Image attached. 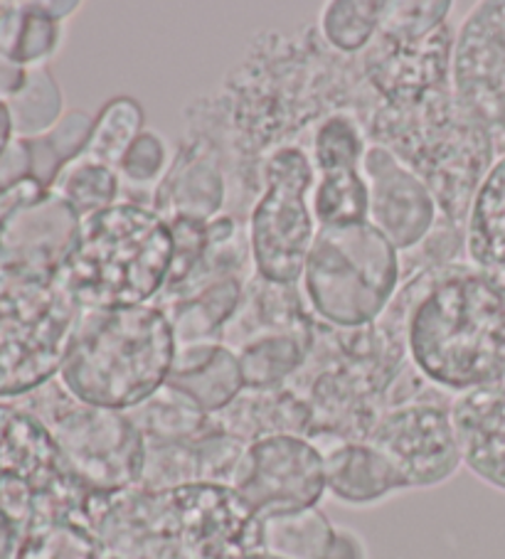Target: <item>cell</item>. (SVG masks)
<instances>
[{
	"mask_svg": "<svg viewBox=\"0 0 505 559\" xmlns=\"http://www.w3.org/2000/svg\"><path fill=\"white\" fill-rule=\"evenodd\" d=\"M365 80L357 57L336 52L318 25L298 33L261 31L215 92L186 104L183 136L215 146L237 195L235 217L247 222L261 192V166L286 146H304L320 121L355 114Z\"/></svg>",
	"mask_w": 505,
	"mask_h": 559,
	"instance_id": "cell-2",
	"label": "cell"
},
{
	"mask_svg": "<svg viewBox=\"0 0 505 559\" xmlns=\"http://www.w3.org/2000/svg\"><path fill=\"white\" fill-rule=\"evenodd\" d=\"M13 141H15V133L11 123V111H8L5 102H0V160H3Z\"/></svg>",
	"mask_w": 505,
	"mask_h": 559,
	"instance_id": "cell-41",
	"label": "cell"
},
{
	"mask_svg": "<svg viewBox=\"0 0 505 559\" xmlns=\"http://www.w3.org/2000/svg\"><path fill=\"white\" fill-rule=\"evenodd\" d=\"M249 443L220 431L215 424L196 439L145 443L141 488L168 490L192 484L232 486Z\"/></svg>",
	"mask_w": 505,
	"mask_h": 559,
	"instance_id": "cell-20",
	"label": "cell"
},
{
	"mask_svg": "<svg viewBox=\"0 0 505 559\" xmlns=\"http://www.w3.org/2000/svg\"><path fill=\"white\" fill-rule=\"evenodd\" d=\"M466 262L505 288V153L495 158L466 227Z\"/></svg>",
	"mask_w": 505,
	"mask_h": 559,
	"instance_id": "cell-27",
	"label": "cell"
},
{
	"mask_svg": "<svg viewBox=\"0 0 505 559\" xmlns=\"http://www.w3.org/2000/svg\"><path fill=\"white\" fill-rule=\"evenodd\" d=\"M106 552L99 539L80 520L33 513L17 559H104Z\"/></svg>",
	"mask_w": 505,
	"mask_h": 559,
	"instance_id": "cell-31",
	"label": "cell"
},
{
	"mask_svg": "<svg viewBox=\"0 0 505 559\" xmlns=\"http://www.w3.org/2000/svg\"><path fill=\"white\" fill-rule=\"evenodd\" d=\"M80 313L55 282L0 276V400H23L60 378Z\"/></svg>",
	"mask_w": 505,
	"mask_h": 559,
	"instance_id": "cell-9",
	"label": "cell"
},
{
	"mask_svg": "<svg viewBox=\"0 0 505 559\" xmlns=\"http://www.w3.org/2000/svg\"><path fill=\"white\" fill-rule=\"evenodd\" d=\"M414 298V278L404 276L390 308L363 328L316 325L308 358L286 388L310 409L308 441L320 454L338 443L367 441L390 407L400 374L410 368L407 313Z\"/></svg>",
	"mask_w": 505,
	"mask_h": 559,
	"instance_id": "cell-3",
	"label": "cell"
},
{
	"mask_svg": "<svg viewBox=\"0 0 505 559\" xmlns=\"http://www.w3.org/2000/svg\"><path fill=\"white\" fill-rule=\"evenodd\" d=\"M35 513V488L17 476H0V559H17Z\"/></svg>",
	"mask_w": 505,
	"mask_h": 559,
	"instance_id": "cell-38",
	"label": "cell"
},
{
	"mask_svg": "<svg viewBox=\"0 0 505 559\" xmlns=\"http://www.w3.org/2000/svg\"><path fill=\"white\" fill-rule=\"evenodd\" d=\"M82 217L33 176L0 192V276L52 282Z\"/></svg>",
	"mask_w": 505,
	"mask_h": 559,
	"instance_id": "cell-12",
	"label": "cell"
},
{
	"mask_svg": "<svg viewBox=\"0 0 505 559\" xmlns=\"http://www.w3.org/2000/svg\"><path fill=\"white\" fill-rule=\"evenodd\" d=\"M451 90L481 127L505 136V0L475 3L456 27Z\"/></svg>",
	"mask_w": 505,
	"mask_h": 559,
	"instance_id": "cell-14",
	"label": "cell"
},
{
	"mask_svg": "<svg viewBox=\"0 0 505 559\" xmlns=\"http://www.w3.org/2000/svg\"><path fill=\"white\" fill-rule=\"evenodd\" d=\"M338 527L320 508L265 520V552L284 559H326Z\"/></svg>",
	"mask_w": 505,
	"mask_h": 559,
	"instance_id": "cell-32",
	"label": "cell"
},
{
	"mask_svg": "<svg viewBox=\"0 0 505 559\" xmlns=\"http://www.w3.org/2000/svg\"><path fill=\"white\" fill-rule=\"evenodd\" d=\"M314 341L298 335H269L235 350L245 384L249 390H271L286 384L304 368Z\"/></svg>",
	"mask_w": 505,
	"mask_h": 559,
	"instance_id": "cell-30",
	"label": "cell"
},
{
	"mask_svg": "<svg viewBox=\"0 0 505 559\" xmlns=\"http://www.w3.org/2000/svg\"><path fill=\"white\" fill-rule=\"evenodd\" d=\"M168 384L186 392L208 414H218L247 388L237 355L222 343L178 345Z\"/></svg>",
	"mask_w": 505,
	"mask_h": 559,
	"instance_id": "cell-26",
	"label": "cell"
},
{
	"mask_svg": "<svg viewBox=\"0 0 505 559\" xmlns=\"http://www.w3.org/2000/svg\"><path fill=\"white\" fill-rule=\"evenodd\" d=\"M326 490L338 503L375 506L400 490H407L404 478L380 451L367 441L338 443L324 451Z\"/></svg>",
	"mask_w": 505,
	"mask_h": 559,
	"instance_id": "cell-24",
	"label": "cell"
},
{
	"mask_svg": "<svg viewBox=\"0 0 505 559\" xmlns=\"http://www.w3.org/2000/svg\"><path fill=\"white\" fill-rule=\"evenodd\" d=\"M188 559H251L265 552V520L232 486L165 490Z\"/></svg>",
	"mask_w": 505,
	"mask_h": 559,
	"instance_id": "cell-15",
	"label": "cell"
},
{
	"mask_svg": "<svg viewBox=\"0 0 505 559\" xmlns=\"http://www.w3.org/2000/svg\"><path fill=\"white\" fill-rule=\"evenodd\" d=\"M247 278L235 276L218 282L180 301L161 306L171 318L178 345L220 343V335L235 316Z\"/></svg>",
	"mask_w": 505,
	"mask_h": 559,
	"instance_id": "cell-28",
	"label": "cell"
},
{
	"mask_svg": "<svg viewBox=\"0 0 505 559\" xmlns=\"http://www.w3.org/2000/svg\"><path fill=\"white\" fill-rule=\"evenodd\" d=\"M15 402L45 424L64 468L84 486L114 493L141 484L145 439L126 412L74 400L60 380Z\"/></svg>",
	"mask_w": 505,
	"mask_h": 559,
	"instance_id": "cell-8",
	"label": "cell"
},
{
	"mask_svg": "<svg viewBox=\"0 0 505 559\" xmlns=\"http://www.w3.org/2000/svg\"><path fill=\"white\" fill-rule=\"evenodd\" d=\"M80 3H0V57L23 70L45 67L62 43V21Z\"/></svg>",
	"mask_w": 505,
	"mask_h": 559,
	"instance_id": "cell-25",
	"label": "cell"
},
{
	"mask_svg": "<svg viewBox=\"0 0 505 559\" xmlns=\"http://www.w3.org/2000/svg\"><path fill=\"white\" fill-rule=\"evenodd\" d=\"M251 559H284V557H277V555H271V552H261V555L251 557Z\"/></svg>",
	"mask_w": 505,
	"mask_h": 559,
	"instance_id": "cell-42",
	"label": "cell"
},
{
	"mask_svg": "<svg viewBox=\"0 0 505 559\" xmlns=\"http://www.w3.org/2000/svg\"><path fill=\"white\" fill-rule=\"evenodd\" d=\"M92 129L94 117L86 111H70L45 136L23 139L31 153V176L50 190L60 170L82 156L92 139Z\"/></svg>",
	"mask_w": 505,
	"mask_h": 559,
	"instance_id": "cell-33",
	"label": "cell"
},
{
	"mask_svg": "<svg viewBox=\"0 0 505 559\" xmlns=\"http://www.w3.org/2000/svg\"><path fill=\"white\" fill-rule=\"evenodd\" d=\"M451 407L454 394L430 382L414 397L392 404L367 437V443L404 478L407 488L442 486L463 466Z\"/></svg>",
	"mask_w": 505,
	"mask_h": 559,
	"instance_id": "cell-11",
	"label": "cell"
},
{
	"mask_svg": "<svg viewBox=\"0 0 505 559\" xmlns=\"http://www.w3.org/2000/svg\"><path fill=\"white\" fill-rule=\"evenodd\" d=\"M449 0H392L357 55L365 92L353 119L432 190L446 235L466 239L473 200L495 163V136L451 90Z\"/></svg>",
	"mask_w": 505,
	"mask_h": 559,
	"instance_id": "cell-1",
	"label": "cell"
},
{
	"mask_svg": "<svg viewBox=\"0 0 505 559\" xmlns=\"http://www.w3.org/2000/svg\"><path fill=\"white\" fill-rule=\"evenodd\" d=\"M326 559H367V547L363 543V537L353 533V530L338 527L333 547Z\"/></svg>",
	"mask_w": 505,
	"mask_h": 559,
	"instance_id": "cell-40",
	"label": "cell"
},
{
	"mask_svg": "<svg viewBox=\"0 0 505 559\" xmlns=\"http://www.w3.org/2000/svg\"><path fill=\"white\" fill-rule=\"evenodd\" d=\"M314 186V163L301 146L271 153L261 166V192L247 217V237L251 269L271 284L294 286L304 276L318 227L308 205Z\"/></svg>",
	"mask_w": 505,
	"mask_h": 559,
	"instance_id": "cell-10",
	"label": "cell"
},
{
	"mask_svg": "<svg viewBox=\"0 0 505 559\" xmlns=\"http://www.w3.org/2000/svg\"><path fill=\"white\" fill-rule=\"evenodd\" d=\"M104 552L121 559H188L165 490H94L84 513Z\"/></svg>",
	"mask_w": 505,
	"mask_h": 559,
	"instance_id": "cell-16",
	"label": "cell"
},
{
	"mask_svg": "<svg viewBox=\"0 0 505 559\" xmlns=\"http://www.w3.org/2000/svg\"><path fill=\"white\" fill-rule=\"evenodd\" d=\"M385 0H330L320 13L318 31L336 52L357 57L380 31Z\"/></svg>",
	"mask_w": 505,
	"mask_h": 559,
	"instance_id": "cell-35",
	"label": "cell"
},
{
	"mask_svg": "<svg viewBox=\"0 0 505 559\" xmlns=\"http://www.w3.org/2000/svg\"><path fill=\"white\" fill-rule=\"evenodd\" d=\"M104 559H121V557H114V555H106Z\"/></svg>",
	"mask_w": 505,
	"mask_h": 559,
	"instance_id": "cell-43",
	"label": "cell"
},
{
	"mask_svg": "<svg viewBox=\"0 0 505 559\" xmlns=\"http://www.w3.org/2000/svg\"><path fill=\"white\" fill-rule=\"evenodd\" d=\"M143 131V109L131 96H119L104 106L99 117L94 119L92 139L86 143L82 156L102 163L106 168L119 173L121 160L131 143Z\"/></svg>",
	"mask_w": 505,
	"mask_h": 559,
	"instance_id": "cell-36",
	"label": "cell"
},
{
	"mask_svg": "<svg viewBox=\"0 0 505 559\" xmlns=\"http://www.w3.org/2000/svg\"><path fill=\"white\" fill-rule=\"evenodd\" d=\"M402 286V254L371 222L316 227L301 288L320 323L363 328L375 323Z\"/></svg>",
	"mask_w": 505,
	"mask_h": 559,
	"instance_id": "cell-7",
	"label": "cell"
},
{
	"mask_svg": "<svg viewBox=\"0 0 505 559\" xmlns=\"http://www.w3.org/2000/svg\"><path fill=\"white\" fill-rule=\"evenodd\" d=\"M171 166L168 143L155 131H141V136L131 143L119 166V176L131 186H155V180L165 176Z\"/></svg>",
	"mask_w": 505,
	"mask_h": 559,
	"instance_id": "cell-39",
	"label": "cell"
},
{
	"mask_svg": "<svg viewBox=\"0 0 505 559\" xmlns=\"http://www.w3.org/2000/svg\"><path fill=\"white\" fill-rule=\"evenodd\" d=\"M230 182L215 146L208 139L183 136L176 158L153 188L151 207L165 222L190 219L208 225L225 212Z\"/></svg>",
	"mask_w": 505,
	"mask_h": 559,
	"instance_id": "cell-19",
	"label": "cell"
},
{
	"mask_svg": "<svg viewBox=\"0 0 505 559\" xmlns=\"http://www.w3.org/2000/svg\"><path fill=\"white\" fill-rule=\"evenodd\" d=\"M367 141L351 114L320 121L308 139V156L316 170L314 210L318 227L365 225L371 192L363 176Z\"/></svg>",
	"mask_w": 505,
	"mask_h": 559,
	"instance_id": "cell-17",
	"label": "cell"
},
{
	"mask_svg": "<svg viewBox=\"0 0 505 559\" xmlns=\"http://www.w3.org/2000/svg\"><path fill=\"white\" fill-rule=\"evenodd\" d=\"M126 414H129L133 427L141 431L145 443L196 439L212 429V414L168 382L153 397Z\"/></svg>",
	"mask_w": 505,
	"mask_h": 559,
	"instance_id": "cell-29",
	"label": "cell"
},
{
	"mask_svg": "<svg viewBox=\"0 0 505 559\" xmlns=\"http://www.w3.org/2000/svg\"><path fill=\"white\" fill-rule=\"evenodd\" d=\"M363 176L371 192L367 222L380 229L400 254L416 252L439 225L432 190L380 146L365 148Z\"/></svg>",
	"mask_w": 505,
	"mask_h": 559,
	"instance_id": "cell-18",
	"label": "cell"
},
{
	"mask_svg": "<svg viewBox=\"0 0 505 559\" xmlns=\"http://www.w3.org/2000/svg\"><path fill=\"white\" fill-rule=\"evenodd\" d=\"M407 276V350L420 374L454 397L505 380V288L469 262Z\"/></svg>",
	"mask_w": 505,
	"mask_h": 559,
	"instance_id": "cell-4",
	"label": "cell"
},
{
	"mask_svg": "<svg viewBox=\"0 0 505 559\" xmlns=\"http://www.w3.org/2000/svg\"><path fill=\"white\" fill-rule=\"evenodd\" d=\"M121 176L114 168L80 156L70 166L60 170L50 190L77 210L80 217H90L94 212L116 205L121 192Z\"/></svg>",
	"mask_w": 505,
	"mask_h": 559,
	"instance_id": "cell-37",
	"label": "cell"
},
{
	"mask_svg": "<svg viewBox=\"0 0 505 559\" xmlns=\"http://www.w3.org/2000/svg\"><path fill=\"white\" fill-rule=\"evenodd\" d=\"M212 424L245 443L269 437H308L310 409L298 394L281 384L271 390H242L235 402L212 414Z\"/></svg>",
	"mask_w": 505,
	"mask_h": 559,
	"instance_id": "cell-23",
	"label": "cell"
},
{
	"mask_svg": "<svg viewBox=\"0 0 505 559\" xmlns=\"http://www.w3.org/2000/svg\"><path fill=\"white\" fill-rule=\"evenodd\" d=\"M15 139H37L52 131L62 114V92L47 67L27 70L21 92L5 102Z\"/></svg>",
	"mask_w": 505,
	"mask_h": 559,
	"instance_id": "cell-34",
	"label": "cell"
},
{
	"mask_svg": "<svg viewBox=\"0 0 505 559\" xmlns=\"http://www.w3.org/2000/svg\"><path fill=\"white\" fill-rule=\"evenodd\" d=\"M316 325L318 318L296 284H271L251 274L235 316L220 335V343L235 353L242 345L269 338V335H298V338L316 341Z\"/></svg>",
	"mask_w": 505,
	"mask_h": 559,
	"instance_id": "cell-21",
	"label": "cell"
},
{
	"mask_svg": "<svg viewBox=\"0 0 505 559\" xmlns=\"http://www.w3.org/2000/svg\"><path fill=\"white\" fill-rule=\"evenodd\" d=\"M232 488L261 518L318 508L326 493V461L304 437H269L249 443Z\"/></svg>",
	"mask_w": 505,
	"mask_h": 559,
	"instance_id": "cell-13",
	"label": "cell"
},
{
	"mask_svg": "<svg viewBox=\"0 0 505 559\" xmlns=\"http://www.w3.org/2000/svg\"><path fill=\"white\" fill-rule=\"evenodd\" d=\"M451 417L463 466L505 493V380L456 394Z\"/></svg>",
	"mask_w": 505,
	"mask_h": 559,
	"instance_id": "cell-22",
	"label": "cell"
},
{
	"mask_svg": "<svg viewBox=\"0 0 505 559\" xmlns=\"http://www.w3.org/2000/svg\"><path fill=\"white\" fill-rule=\"evenodd\" d=\"M176 242L158 212L116 202L82 217L72 252L52 282L80 311L149 306L168 284Z\"/></svg>",
	"mask_w": 505,
	"mask_h": 559,
	"instance_id": "cell-5",
	"label": "cell"
},
{
	"mask_svg": "<svg viewBox=\"0 0 505 559\" xmlns=\"http://www.w3.org/2000/svg\"><path fill=\"white\" fill-rule=\"evenodd\" d=\"M176 355V331L158 306L82 311L57 380L84 404L129 412L168 382Z\"/></svg>",
	"mask_w": 505,
	"mask_h": 559,
	"instance_id": "cell-6",
	"label": "cell"
}]
</instances>
